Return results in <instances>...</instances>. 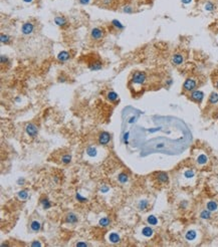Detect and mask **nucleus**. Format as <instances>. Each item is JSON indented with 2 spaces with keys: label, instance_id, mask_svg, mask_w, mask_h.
Here are the masks:
<instances>
[{
  "label": "nucleus",
  "instance_id": "1",
  "mask_svg": "<svg viewBox=\"0 0 218 247\" xmlns=\"http://www.w3.org/2000/svg\"><path fill=\"white\" fill-rule=\"evenodd\" d=\"M147 82V73L142 70H136L131 74L129 80V86L131 90H138L142 88Z\"/></svg>",
  "mask_w": 218,
  "mask_h": 247
},
{
  "label": "nucleus",
  "instance_id": "2",
  "mask_svg": "<svg viewBox=\"0 0 218 247\" xmlns=\"http://www.w3.org/2000/svg\"><path fill=\"white\" fill-rule=\"evenodd\" d=\"M198 84H199V80L198 78H194V76H190V78H186L182 86V90L184 94H189V92H193L197 88Z\"/></svg>",
  "mask_w": 218,
  "mask_h": 247
},
{
  "label": "nucleus",
  "instance_id": "3",
  "mask_svg": "<svg viewBox=\"0 0 218 247\" xmlns=\"http://www.w3.org/2000/svg\"><path fill=\"white\" fill-rule=\"evenodd\" d=\"M188 98H190L192 102H194V103L201 104L202 101H203V98H204V92H202V90H193V92H189Z\"/></svg>",
  "mask_w": 218,
  "mask_h": 247
},
{
  "label": "nucleus",
  "instance_id": "4",
  "mask_svg": "<svg viewBox=\"0 0 218 247\" xmlns=\"http://www.w3.org/2000/svg\"><path fill=\"white\" fill-rule=\"evenodd\" d=\"M105 34H106V31L104 28L94 27V28H92V31H90V38H92V40L98 41V40L103 39L104 36H105Z\"/></svg>",
  "mask_w": 218,
  "mask_h": 247
},
{
  "label": "nucleus",
  "instance_id": "5",
  "mask_svg": "<svg viewBox=\"0 0 218 247\" xmlns=\"http://www.w3.org/2000/svg\"><path fill=\"white\" fill-rule=\"evenodd\" d=\"M88 67L92 71L100 70V69L103 68V62L101 61V59L96 57V58H92L90 61H88Z\"/></svg>",
  "mask_w": 218,
  "mask_h": 247
},
{
  "label": "nucleus",
  "instance_id": "6",
  "mask_svg": "<svg viewBox=\"0 0 218 247\" xmlns=\"http://www.w3.org/2000/svg\"><path fill=\"white\" fill-rule=\"evenodd\" d=\"M185 61V56L183 55V53L181 52H175L174 54L171 57V62L175 66H179V65H182Z\"/></svg>",
  "mask_w": 218,
  "mask_h": 247
},
{
  "label": "nucleus",
  "instance_id": "7",
  "mask_svg": "<svg viewBox=\"0 0 218 247\" xmlns=\"http://www.w3.org/2000/svg\"><path fill=\"white\" fill-rule=\"evenodd\" d=\"M25 132L29 137L35 138V137H37V135H38V129L34 123H27V125L25 126Z\"/></svg>",
  "mask_w": 218,
  "mask_h": 247
},
{
  "label": "nucleus",
  "instance_id": "8",
  "mask_svg": "<svg viewBox=\"0 0 218 247\" xmlns=\"http://www.w3.org/2000/svg\"><path fill=\"white\" fill-rule=\"evenodd\" d=\"M34 31V24L30 21L27 22H24L22 24V27H21V32H22L24 35H29L32 32Z\"/></svg>",
  "mask_w": 218,
  "mask_h": 247
},
{
  "label": "nucleus",
  "instance_id": "9",
  "mask_svg": "<svg viewBox=\"0 0 218 247\" xmlns=\"http://www.w3.org/2000/svg\"><path fill=\"white\" fill-rule=\"evenodd\" d=\"M110 141H111V135H110V133H108V132L100 133V135H99V143H100V145L106 146V145L109 144Z\"/></svg>",
  "mask_w": 218,
  "mask_h": 247
},
{
  "label": "nucleus",
  "instance_id": "10",
  "mask_svg": "<svg viewBox=\"0 0 218 247\" xmlns=\"http://www.w3.org/2000/svg\"><path fill=\"white\" fill-rule=\"evenodd\" d=\"M155 178L157 179V181L160 184H167L169 182V177L168 174L165 172H158L155 174Z\"/></svg>",
  "mask_w": 218,
  "mask_h": 247
},
{
  "label": "nucleus",
  "instance_id": "11",
  "mask_svg": "<svg viewBox=\"0 0 218 247\" xmlns=\"http://www.w3.org/2000/svg\"><path fill=\"white\" fill-rule=\"evenodd\" d=\"M54 23L59 27H65L68 25L66 18L64 16H55L54 17Z\"/></svg>",
  "mask_w": 218,
  "mask_h": 247
},
{
  "label": "nucleus",
  "instance_id": "12",
  "mask_svg": "<svg viewBox=\"0 0 218 247\" xmlns=\"http://www.w3.org/2000/svg\"><path fill=\"white\" fill-rule=\"evenodd\" d=\"M70 58V53L68 51L62 50L57 54V60L61 61V62H64V61H67L68 59Z\"/></svg>",
  "mask_w": 218,
  "mask_h": 247
},
{
  "label": "nucleus",
  "instance_id": "13",
  "mask_svg": "<svg viewBox=\"0 0 218 247\" xmlns=\"http://www.w3.org/2000/svg\"><path fill=\"white\" fill-rule=\"evenodd\" d=\"M78 221V216H76L74 213H72V212H70V213H68L66 216H65V222H66V223H69V224H76Z\"/></svg>",
  "mask_w": 218,
  "mask_h": 247
},
{
  "label": "nucleus",
  "instance_id": "14",
  "mask_svg": "<svg viewBox=\"0 0 218 247\" xmlns=\"http://www.w3.org/2000/svg\"><path fill=\"white\" fill-rule=\"evenodd\" d=\"M106 98H107V100L110 103H115V102H117L119 100V94L114 92V90H110V92H107Z\"/></svg>",
  "mask_w": 218,
  "mask_h": 247
},
{
  "label": "nucleus",
  "instance_id": "15",
  "mask_svg": "<svg viewBox=\"0 0 218 247\" xmlns=\"http://www.w3.org/2000/svg\"><path fill=\"white\" fill-rule=\"evenodd\" d=\"M218 104V94L216 92H212L208 98V105L215 106Z\"/></svg>",
  "mask_w": 218,
  "mask_h": 247
},
{
  "label": "nucleus",
  "instance_id": "16",
  "mask_svg": "<svg viewBox=\"0 0 218 247\" xmlns=\"http://www.w3.org/2000/svg\"><path fill=\"white\" fill-rule=\"evenodd\" d=\"M41 228V224H40V222L37 221V220H34L30 223V229H31L32 232H38Z\"/></svg>",
  "mask_w": 218,
  "mask_h": 247
},
{
  "label": "nucleus",
  "instance_id": "17",
  "mask_svg": "<svg viewBox=\"0 0 218 247\" xmlns=\"http://www.w3.org/2000/svg\"><path fill=\"white\" fill-rule=\"evenodd\" d=\"M196 162H197L199 165L204 166L208 163V157L205 155V154H200V155L197 157V159H196Z\"/></svg>",
  "mask_w": 218,
  "mask_h": 247
},
{
  "label": "nucleus",
  "instance_id": "18",
  "mask_svg": "<svg viewBox=\"0 0 218 247\" xmlns=\"http://www.w3.org/2000/svg\"><path fill=\"white\" fill-rule=\"evenodd\" d=\"M120 240H121V237H120V235L118 234V233L116 232H112L110 233L109 235V241L112 243H119Z\"/></svg>",
  "mask_w": 218,
  "mask_h": 247
},
{
  "label": "nucleus",
  "instance_id": "19",
  "mask_svg": "<svg viewBox=\"0 0 218 247\" xmlns=\"http://www.w3.org/2000/svg\"><path fill=\"white\" fill-rule=\"evenodd\" d=\"M40 204H41L42 208H43V209H45V210L49 209V208L51 207V201H49V200H48L46 197H43V198H41V199H40Z\"/></svg>",
  "mask_w": 218,
  "mask_h": 247
},
{
  "label": "nucleus",
  "instance_id": "20",
  "mask_svg": "<svg viewBox=\"0 0 218 247\" xmlns=\"http://www.w3.org/2000/svg\"><path fill=\"white\" fill-rule=\"evenodd\" d=\"M196 236H197V233H196L195 230H189L188 232L185 234V238L188 241H193L196 238Z\"/></svg>",
  "mask_w": 218,
  "mask_h": 247
},
{
  "label": "nucleus",
  "instance_id": "21",
  "mask_svg": "<svg viewBox=\"0 0 218 247\" xmlns=\"http://www.w3.org/2000/svg\"><path fill=\"white\" fill-rule=\"evenodd\" d=\"M153 233H154L153 229L149 226H146L142 229V234L144 235L145 237H151L152 235H153Z\"/></svg>",
  "mask_w": 218,
  "mask_h": 247
},
{
  "label": "nucleus",
  "instance_id": "22",
  "mask_svg": "<svg viewBox=\"0 0 218 247\" xmlns=\"http://www.w3.org/2000/svg\"><path fill=\"white\" fill-rule=\"evenodd\" d=\"M206 208H207V209L209 210V211H211V212L216 211V210H217V208H218L217 202H215V201H209L207 204H206Z\"/></svg>",
  "mask_w": 218,
  "mask_h": 247
},
{
  "label": "nucleus",
  "instance_id": "23",
  "mask_svg": "<svg viewBox=\"0 0 218 247\" xmlns=\"http://www.w3.org/2000/svg\"><path fill=\"white\" fill-rule=\"evenodd\" d=\"M96 153H98V151H96V148H94V147L90 146L86 148V155L90 156V157H96Z\"/></svg>",
  "mask_w": 218,
  "mask_h": 247
},
{
  "label": "nucleus",
  "instance_id": "24",
  "mask_svg": "<svg viewBox=\"0 0 218 247\" xmlns=\"http://www.w3.org/2000/svg\"><path fill=\"white\" fill-rule=\"evenodd\" d=\"M148 206H149V203H148L147 200H141L138 204V209L140 211H145L148 208Z\"/></svg>",
  "mask_w": 218,
  "mask_h": 247
},
{
  "label": "nucleus",
  "instance_id": "25",
  "mask_svg": "<svg viewBox=\"0 0 218 247\" xmlns=\"http://www.w3.org/2000/svg\"><path fill=\"white\" fill-rule=\"evenodd\" d=\"M118 180H119L120 183H122V184L127 183L129 181L128 174H126V173H121V174H119V176H118Z\"/></svg>",
  "mask_w": 218,
  "mask_h": 247
},
{
  "label": "nucleus",
  "instance_id": "26",
  "mask_svg": "<svg viewBox=\"0 0 218 247\" xmlns=\"http://www.w3.org/2000/svg\"><path fill=\"white\" fill-rule=\"evenodd\" d=\"M0 41H1V43L8 44L9 42L11 41V37L8 35V34L1 33V35H0Z\"/></svg>",
  "mask_w": 218,
  "mask_h": 247
},
{
  "label": "nucleus",
  "instance_id": "27",
  "mask_svg": "<svg viewBox=\"0 0 218 247\" xmlns=\"http://www.w3.org/2000/svg\"><path fill=\"white\" fill-rule=\"evenodd\" d=\"M110 223H111V221H110V219L108 217H103L100 219L99 221V225L102 227H108L110 225Z\"/></svg>",
  "mask_w": 218,
  "mask_h": 247
},
{
  "label": "nucleus",
  "instance_id": "28",
  "mask_svg": "<svg viewBox=\"0 0 218 247\" xmlns=\"http://www.w3.org/2000/svg\"><path fill=\"white\" fill-rule=\"evenodd\" d=\"M112 25H113L114 27H115L116 29H118V30H122V29H124V28H125V26L123 25L122 23L120 22L119 20H117V19H115V20L112 21Z\"/></svg>",
  "mask_w": 218,
  "mask_h": 247
},
{
  "label": "nucleus",
  "instance_id": "29",
  "mask_svg": "<svg viewBox=\"0 0 218 247\" xmlns=\"http://www.w3.org/2000/svg\"><path fill=\"white\" fill-rule=\"evenodd\" d=\"M17 196L20 200H26L28 198V192L26 190H21L17 193Z\"/></svg>",
  "mask_w": 218,
  "mask_h": 247
},
{
  "label": "nucleus",
  "instance_id": "30",
  "mask_svg": "<svg viewBox=\"0 0 218 247\" xmlns=\"http://www.w3.org/2000/svg\"><path fill=\"white\" fill-rule=\"evenodd\" d=\"M147 222H148V224H150V225H157L158 224V219L156 216L150 215L149 217L147 218Z\"/></svg>",
  "mask_w": 218,
  "mask_h": 247
},
{
  "label": "nucleus",
  "instance_id": "31",
  "mask_svg": "<svg viewBox=\"0 0 218 247\" xmlns=\"http://www.w3.org/2000/svg\"><path fill=\"white\" fill-rule=\"evenodd\" d=\"M200 217L202 219H210L211 218V211H209L208 209L203 210V211L200 213Z\"/></svg>",
  "mask_w": 218,
  "mask_h": 247
},
{
  "label": "nucleus",
  "instance_id": "32",
  "mask_svg": "<svg viewBox=\"0 0 218 247\" xmlns=\"http://www.w3.org/2000/svg\"><path fill=\"white\" fill-rule=\"evenodd\" d=\"M204 9H205L206 11H209V12H211V11H213L214 9H215V5H214V3L208 1V2H206L205 5H204Z\"/></svg>",
  "mask_w": 218,
  "mask_h": 247
},
{
  "label": "nucleus",
  "instance_id": "33",
  "mask_svg": "<svg viewBox=\"0 0 218 247\" xmlns=\"http://www.w3.org/2000/svg\"><path fill=\"white\" fill-rule=\"evenodd\" d=\"M61 162H62V164H64V165L69 164L71 162V156L69 155V154H65V155H63L62 157H61Z\"/></svg>",
  "mask_w": 218,
  "mask_h": 247
},
{
  "label": "nucleus",
  "instance_id": "34",
  "mask_svg": "<svg viewBox=\"0 0 218 247\" xmlns=\"http://www.w3.org/2000/svg\"><path fill=\"white\" fill-rule=\"evenodd\" d=\"M96 2L98 3L101 2V6L110 7V6H112V3L114 2V0H98Z\"/></svg>",
  "mask_w": 218,
  "mask_h": 247
},
{
  "label": "nucleus",
  "instance_id": "35",
  "mask_svg": "<svg viewBox=\"0 0 218 247\" xmlns=\"http://www.w3.org/2000/svg\"><path fill=\"white\" fill-rule=\"evenodd\" d=\"M76 200H78V202H80V203H86V202H88V199H86V197H82L80 193H76Z\"/></svg>",
  "mask_w": 218,
  "mask_h": 247
},
{
  "label": "nucleus",
  "instance_id": "36",
  "mask_svg": "<svg viewBox=\"0 0 218 247\" xmlns=\"http://www.w3.org/2000/svg\"><path fill=\"white\" fill-rule=\"evenodd\" d=\"M184 177L185 178H188V179L194 177V171H192V170H187V171H185Z\"/></svg>",
  "mask_w": 218,
  "mask_h": 247
},
{
  "label": "nucleus",
  "instance_id": "37",
  "mask_svg": "<svg viewBox=\"0 0 218 247\" xmlns=\"http://www.w3.org/2000/svg\"><path fill=\"white\" fill-rule=\"evenodd\" d=\"M0 61H1V64L2 65H4V64H7V63L9 62V59H8V57L6 56V55H1V56H0Z\"/></svg>",
  "mask_w": 218,
  "mask_h": 247
},
{
  "label": "nucleus",
  "instance_id": "38",
  "mask_svg": "<svg viewBox=\"0 0 218 247\" xmlns=\"http://www.w3.org/2000/svg\"><path fill=\"white\" fill-rule=\"evenodd\" d=\"M123 11L126 13H132L133 12V8L131 6H125L124 9H123Z\"/></svg>",
  "mask_w": 218,
  "mask_h": 247
},
{
  "label": "nucleus",
  "instance_id": "39",
  "mask_svg": "<svg viewBox=\"0 0 218 247\" xmlns=\"http://www.w3.org/2000/svg\"><path fill=\"white\" fill-rule=\"evenodd\" d=\"M109 190H110V188L108 186H106V185H102V187H101V192L102 193H107Z\"/></svg>",
  "mask_w": 218,
  "mask_h": 247
},
{
  "label": "nucleus",
  "instance_id": "40",
  "mask_svg": "<svg viewBox=\"0 0 218 247\" xmlns=\"http://www.w3.org/2000/svg\"><path fill=\"white\" fill-rule=\"evenodd\" d=\"M128 139H129V133L127 132V133H125V134H124V138H123V141H124V143L126 145H128V143H129Z\"/></svg>",
  "mask_w": 218,
  "mask_h": 247
},
{
  "label": "nucleus",
  "instance_id": "41",
  "mask_svg": "<svg viewBox=\"0 0 218 247\" xmlns=\"http://www.w3.org/2000/svg\"><path fill=\"white\" fill-rule=\"evenodd\" d=\"M30 246H32V247H35V246L40 247V246H41V243H40L39 241H37V240H34L33 242H31V244H30Z\"/></svg>",
  "mask_w": 218,
  "mask_h": 247
},
{
  "label": "nucleus",
  "instance_id": "42",
  "mask_svg": "<svg viewBox=\"0 0 218 247\" xmlns=\"http://www.w3.org/2000/svg\"><path fill=\"white\" fill-rule=\"evenodd\" d=\"M88 243H86V242H78L76 244V247H86L88 246Z\"/></svg>",
  "mask_w": 218,
  "mask_h": 247
},
{
  "label": "nucleus",
  "instance_id": "43",
  "mask_svg": "<svg viewBox=\"0 0 218 247\" xmlns=\"http://www.w3.org/2000/svg\"><path fill=\"white\" fill-rule=\"evenodd\" d=\"M78 1H80V3L82 5H86L90 3V0H78Z\"/></svg>",
  "mask_w": 218,
  "mask_h": 247
},
{
  "label": "nucleus",
  "instance_id": "44",
  "mask_svg": "<svg viewBox=\"0 0 218 247\" xmlns=\"http://www.w3.org/2000/svg\"><path fill=\"white\" fill-rule=\"evenodd\" d=\"M24 182H25V180H24V179L19 178L18 181H17V184H18V185H23V184H24Z\"/></svg>",
  "mask_w": 218,
  "mask_h": 247
},
{
  "label": "nucleus",
  "instance_id": "45",
  "mask_svg": "<svg viewBox=\"0 0 218 247\" xmlns=\"http://www.w3.org/2000/svg\"><path fill=\"white\" fill-rule=\"evenodd\" d=\"M213 84H214V86H215V88L218 90V76L213 80Z\"/></svg>",
  "mask_w": 218,
  "mask_h": 247
},
{
  "label": "nucleus",
  "instance_id": "46",
  "mask_svg": "<svg viewBox=\"0 0 218 247\" xmlns=\"http://www.w3.org/2000/svg\"><path fill=\"white\" fill-rule=\"evenodd\" d=\"M182 1V3H184V4H189V3L192 2V0H181Z\"/></svg>",
  "mask_w": 218,
  "mask_h": 247
},
{
  "label": "nucleus",
  "instance_id": "47",
  "mask_svg": "<svg viewBox=\"0 0 218 247\" xmlns=\"http://www.w3.org/2000/svg\"><path fill=\"white\" fill-rule=\"evenodd\" d=\"M58 80H59V82H64L65 80H66V78H63V76H59V78H58Z\"/></svg>",
  "mask_w": 218,
  "mask_h": 247
},
{
  "label": "nucleus",
  "instance_id": "48",
  "mask_svg": "<svg viewBox=\"0 0 218 247\" xmlns=\"http://www.w3.org/2000/svg\"><path fill=\"white\" fill-rule=\"evenodd\" d=\"M133 122H135V118H131V120H130V122H129V123H132Z\"/></svg>",
  "mask_w": 218,
  "mask_h": 247
},
{
  "label": "nucleus",
  "instance_id": "49",
  "mask_svg": "<svg viewBox=\"0 0 218 247\" xmlns=\"http://www.w3.org/2000/svg\"><path fill=\"white\" fill-rule=\"evenodd\" d=\"M23 1H24V2H26V3H30V2H32V0H23Z\"/></svg>",
  "mask_w": 218,
  "mask_h": 247
}]
</instances>
